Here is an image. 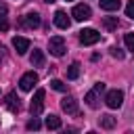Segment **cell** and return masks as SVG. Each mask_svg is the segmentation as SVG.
Listing matches in <instances>:
<instances>
[{
    "mask_svg": "<svg viewBox=\"0 0 134 134\" xmlns=\"http://www.w3.org/2000/svg\"><path fill=\"white\" fill-rule=\"evenodd\" d=\"M126 17L134 19V0H130V2L126 4Z\"/></svg>",
    "mask_w": 134,
    "mask_h": 134,
    "instance_id": "cell-23",
    "label": "cell"
},
{
    "mask_svg": "<svg viewBox=\"0 0 134 134\" xmlns=\"http://www.w3.org/2000/svg\"><path fill=\"white\" fill-rule=\"evenodd\" d=\"M44 90L42 88H38L36 90V94H34V98H31V105H29V111H31V115H40L42 113V109H44Z\"/></svg>",
    "mask_w": 134,
    "mask_h": 134,
    "instance_id": "cell-3",
    "label": "cell"
},
{
    "mask_svg": "<svg viewBox=\"0 0 134 134\" xmlns=\"http://www.w3.org/2000/svg\"><path fill=\"white\" fill-rule=\"evenodd\" d=\"M54 25H57L59 29H69L71 21H69V17H67L65 10H57V13H54Z\"/></svg>",
    "mask_w": 134,
    "mask_h": 134,
    "instance_id": "cell-10",
    "label": "cell"
},
{
    "mask_svg": "<svg viewBox=\"0 0 134 134\" xmlns=\"http://www.w3.org/2000/svg\"><path fill=\"white\" fill-rule=\"evenodd\" d=\"M50 88H52V90H59V92H65V90H67V86H65L61 80H52V82H50Z\"/></svg>",
    "mask_w": 134,
    "mask_h": 134,
    "instance_id": "cell-20",
    "label": "cell"
},
{
    "mask_svg": "<svg viewBox=\"0 0 134 134\" xmlns=\"http://www.w3.org/2000/svg\"><path fill=\"white\" fill-rule=\"evenodd\" d=\"M44 2H54V0H44Z\"/></svg>",
    "mask_w": 134,
    "mask_h": 134,
    "instance_id": "cell-25",
    "label": "cell"
},
{
    "mask_svg": "<svg viewBox=\"0 0 134 134\" xmlns=\"http://www.w3.org/2000/svg\"><path fill=\"white\" fill-rule=\"evenodd\" d=\"M100 126L107 128V130H111V128L115 126V117H113V115H103V117H100Z\"/></svg>",
    "mask_w": 134,
    "mask_h": 134,
    "instance_id": "cell-19",
    "label": "cell"
},
{
    "mask_svg": "<svg viewBox=\"0 0 134 134\" xmlns=\"http://www.w3.org/2000/svg\"><path fill=\"white\" fill-rule=\"evenodd\" d=\"M100 40V34L96 31V29H82L80 31V42L84 44V46H92V44H96Z\"/></svg>",
    "mask_w": 134,
    "mask_h": 134,
    "instance_id": "cell-7",
    "label": "cell"
},
{
    "mask_svg": "<svg viewBox=\"0 0 134 134\" xmlns=\"http://www.w3.org/2000/svg\"><path fill=\"white\" fill-rule=\"evenodd\" d=\"M124 42H126L128 50H132V52H134V34H126V36H124Z\"/></svg>",
    "mask_w": 134,
    "mask_h": 134,
    "instance_id": "cell-21",
    "label": "cell"
},
{
    "mask_svg": "<svg viewBox=\"0 0 134 134\" xmlns=\"http://www.w3.org/2000/svg\"><path fill=\"white\" fill-rule=\"evenodd\" d=\"M71 17H73L75 21H88V19L92 17V10H90L88 4H75L73 10H71Z\"/></svg>",
    "mask_w": 134,
    "mask_h": 134,
    "instance_id": "cell-6",
    "label": "cell"
},
{
    "mask_svg": "<svg viewBox=\"0 0 134 134\" xmlns=\"http://www.w3.org/2000/svg\"><path fill=\"white\" fill-rule=\"evenodd\" d=\"M105 103H107L109 109L121 107V103H124V92H121V90H109L107 96H105Z\"/></svg>",
    "mask_w": 134,
    "mask_h": 134,
    "instance_id": "cell-5",
    "label": "cell"
},
{
    "mask_svg": "<svg viewBox=\"0 0 134 134\" xmlns=\"http://www.w3.org/2000/svg\"><path fill=\"white\" fill-rule=\"evenodd\" d=\"M46 128H48V130H59V128H61V117L48 115V117H46Z\"/></svg>",
    "mask_w": 134,
    "mask_h": 134,
    "instance_id": "cell-16",
    "label": "cell"
},
{
    "mask_svg": "<svg viewBox=\"0 0 134 134\" xmlns=\"http://www.w3.org/2000/svg\"><path fill=\"white\" fill-rule=\"evenodd\" d=\"M121 0H100V8L103 10H119Z\"/></svg>",
    "mask_w": 134,
    "mask_h": 134,
    "instance_id": "cell-14",
    "label": "cell"
},
{
    "mask_svg": "<svg viewBox=\"0 0 134 134\" xmlns=\"http://www.w3.org/2000/svg\"><path fill=\"white\" fill-rule=\"evenodd\" d=\"M6 107L13 111V113H17L19 109H21V103H19V96L15 94V92H8L6 94Z\"/></svg>",
    "mask_w": 134,
    "mask_h": 134,
    "instance_id": "cell-12",
    "label": "cell"
},
{
    "mask_svg": "<svg viewBox=\"0 0 134 134\" xmlns=\"http://www.w3.org/2000/svg\"><path fill=\"white\" fill-rule=\"evenodd\" d=\"M40 128H42V124H40V121H38L36 117L27 121V130H40Z\"/></svg>",
    "mask_w": 134,
    "mask_h": 134,
    "instance_id": "cell-22",
    "label": "cell"
},
{
    "mask_svg": "<svg viewBox=\"0 0 134 134\" xmlns=\"http://www.w3.org/2000/svg\"><path fill=\"white\" fill-rule=\"evenodd\" d=\"M36 82H38V73H36V71H27V73L21 75V80H19V88L25 90V92H29V90H34Z\"/></svg>",
    "mask_w": 134,
    "mask_h": 134,
    "instance_id": "cell-4",
    "label": "cell"
},
{
    "mask_svg": "<svg viewBox=\"0 0 134 134\" xmlns=\"http://www.w3.org/2000/svg\"><path fill=\"white\" fill-rule=\"evenodd\" d=\"M103 25H105L109 31H113V29H117L119 21H117V17H103Z\"/></svg>",
    "mask_w": 134,
    "mask_h": 134,
    "instance_id": "cell-17",
    "label": "cell"
},
{
    "mask_svg": "<svg viewBox=\"0 0 134 134\" xmlns=\"http://www.w3.org/2000/svg\"><path fill=\"white\" fill-rule=\"evenodd\" d=\"M44 52L42 50H34L31 52V57H29V63L34 65V67H44Z\"/></svg>",
    "mask_w": 134,
    "mask_h": 134,
    "instance_id": "cell-13",
    "label": "cell"
},
{
    "mask_svg": "<svg viewBox=\"0 0 134 134\" xmlns=\"http://www.w3.org/2000/svg\"><path fill=\"white\" fill-rule=\"evenodd\" d=\"M13 46H15L17 54H25V52L29 50V40L23 38V36H15V38H13Z\"/></svg>",
    "mask_w": 134,
    "mask_h": 134,
    "instance_id": "cell-9",
    "label": "cell"
},
{
    "mask_svg": "<svg viewBox=\"0 0 134 134\" xmlns=\"http://www.w3.org/2000/svg\"><path fill=\"white\" fill-rule=\"evenodd\" d=\"M111 54H113V57H115V59H124V52H121V50H119V48H115V46H113V48H111Z\"/></svg>",
    "mask_w": 134,
    "mask_h": 134,
    "instance_id": "cell-24",
    "label": "cell"
},
{
    "mask_svg": "<svg viewBox=\"0 0 134 134\" xmlns=\"http://www.w3.org/2000/svg\"><path fill=\"white\" fill-rule=\"evenodd\" d=\"M61 109L65 111V113H77V100L73 98V96H65L63 100H61Z\"/></svg>",
    "mask_w": 134,
    "mask_h": 134,
    "instance_id": "cell-11",
    "label": "cell"
},
{
    "mask_svg": "<svg viewBox=\"0 0 134 134\" xmlns=\"http://www.w3.org/2000/svg\"><path fill=\"white\" fill-rule=\"evenodd\" d=\"M6 4H0V31L8 29V19H6Z\"/></svg>",
    "mask_w": 134,
    "mask_h": 134,
    "instance_id": "cell-15",
    "label": "cell"
},
{
    "mask_svg": "<svg viewBox=\"0 0 134 134\" xmlns=\"http://www.w3.org/2000/svg\"><path fill=\"white\" fill-rule=\"evenodd\" d=\"M100 92H105V84L103 82H98V84H94V90H90L88 94H86V105L90 107V109H96L98 107V94Z\"/></svg>",
    "mask_w": 134,
    "mask_h": 134,
    "instance_id": "cell-1",
    "label": "cell"
},
{
    "mask_svg": "<svg viewBox=\"0 0 134 134\" xmlns=\"http://www.w3.org/2000/svg\"><path fill=\"white\" fill-rule=\"evenodd\" d=\"M77 75H80V63H71L69 69H67V77L69 80H77Z\"/></svg>",
    "mask_w": 134,
    "mask_h": 134,
    "instance_id": "cell-18",
    "label": "cell"
},
{
    "mask_svg": "<svg viewBox=\"0 0 134 134\" xmlns=\"http://www.w3.org/2000/svg\"><path fill=\"white\" fill-rule=\"evenodd\" d=\"M48 48H50V54L63 57L65 54V40H63V36H52L48 40Z\"/></svg>",
    "mask_w": 134,
    "mask_h": 134,
    "instance_id": "cell-2",
    "label": "cell"
},
{
    "mask_svg": "<svg viewBox=\"0 0 134 134\" xmlns=\"http://www.w3.org/2000/svg\"><path fill=\"white\" fill-rule=\"evenodd\" d=\"M19 25L25 27V29H36V27H40V15H38V13H29V15L21 17Z\"/></svg>",
    "mask_w": 134,
    "mask_h": 134,
    "instance_id": "cell-8",
    "label": "cell"
}]
</instances>
